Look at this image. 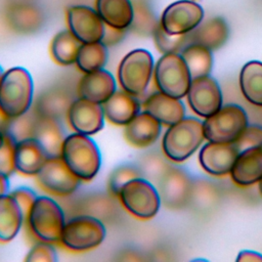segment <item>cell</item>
I'll use <instances>...</instances> for the list:
<instances>
[{
  "label": "cell",
  "instance_id": "45",
  "mask_svg": "<svg viewBox=\"0 0 262 262\" xmlns=\"http://www.w3.org/2000/svg\"><path fill=\"white\" fill-rule=\"evenodd\" d=\"M236 261H239V262H262V255H260L257 252H253V251H242L238 254Z\"/></svg>",
  "mask_w": 262,
  "mask_h": 262
},
{
  "label": "cell",
  "instance_id": "19",
  "mask_svg": "<svg viewBox=\"0 0 262 262\" xmlns=\"http://www.w3.org/2000/svg\"><path fill=\"white\" fill-rule=\"evenodd\" d=\"M116 91V80L104 69L84 74L79 80L76 90L78 97L99 104H103Z\"/></svg>",
  "mask_w": 262,
  "mask_h": 262
},
{
  "label": "cell",
  "instance_id": "14",
  "mask_svg": "<svg viewBox=\"0 0 262 262\" xmlns=\"http://www.w3.org/2000/svg\"><path fill=\"white\" fill-rule=\"evenodd\" d=\"M186 96L190 108L203 118L212 116L222 106L220 87L209 76L191 79Z\"/></svg>",
  "mask_w": 262,
  "mask_h": 262
},
{
  "label": "cell",
  "instance_id": "37",
  "mask_svg": "<svg viewBox=\"0 0 262 262\" xmlns=\"http://www.w3.org/2000/svg\"><path fill=\"white\" fill-rule=\"evenodd\" d=\"M35 120L36 115L33 111H29L25 115L17 118L10 119L4 134L9 135L15 142L28 137H32Z\"/></svg>",
  "mask_w": 262,
  "mask_h": 262
},
{
  "label": "cell",
  "instance_id": "47",
  "mask_svg": "<svg viewBox=\"0 0 262 262\" xmlns=\"http://www.w3.org/2000/svg\"><path fill=\"white\" fill-rule=\"evenodd\" d=\"M10 119L3 113V111L0 108V130L4 133L7 129V126L9 124Z\"/></svg>",
  "mask_w": 262,
  "mask_h": 262
},
{
  "label": "cell",
  "instance_id": "42",
  "mask_svg": "<svg viewBox=\"0 0 262 262\" xmlns=\"http://www.w3.org/2000/svg\"><path fill=\"white\" fill-rule=\"evenodd\" d=\"M216 191L214 187L208 183L200 182L195 186L192 185V191H191V200H194V203L201 207L210 206L211 203H214L216 199Z\"/></svg>",
  "mask_w": 262,
  "mask_h": 262
},
{
  "label": "cell",
  "instance_id": "35",
  "mask_svg": "<svg viewBox=\"0 0 262 262\" xmlns=\"http://www.w3.org/2000/svg\"><path fill=\"white\" fill-rule=\"evenodd\" d=\"M152 37L155 45L158 50L165 53H178L181 52L188 45V35H169L164 31L160 23L156 26Z\"/></svg>",
  "mask_w": 262,
  "mask_h": 262
},
{
  "label": "cell",
  "instance_id": "9",
  "mask_svg": "<svg viewBox=\"0 0 262 262\" xmlns=\"http://www.w3.org/2000/svg\"><path fill=\"white\" fill-rule=\"evenodd\" d=\"M248 126V117L237 104L221 106L203 122L205 139L211 142L230 143L235 141Z\"/></svg>",
  "mask_w": 262,
  "mask_h": 262
},
{
  "label": "cell",
  "instance_id": "50",
  "mask_svg": "<svg viewBox=\"0 0 262 262\" xmlns=\"http://www.w3.org/2000/svg\"><path fill=\"white\" fill-rule=\"evenodd\" d=\"M3 74H4V72H3V70H2V68H1V66H0V81H1V79H2Z\"/></svg>",
  "mask_w": 262,
  "mask_h": 262
},
{
  "label": "cell",
  "instance_id": "7",
  "mask_svg": "<svg viewBox=\"0 0 262 262\" xmlns=\"http://www.w3.org/2000/svg\"><path fill=\"white\" fill-rule=\"evenodd\" d=\"M154 67L149 51L137 48L128 52L118 67V81L122 90L134 96L142 94L154 75Z\"/></svg>",
  "mask_w": 262,
  "mask_h": 262
},
{
  "label": "cell",
  "instance_id": "11",
  "mask_svg": "<svg viewBox=\"0 0 262 262\" xmlns=\"http://www.w3.org/2000/svg\"><path fill=\"white\" fill-rule=\"evenodd\" d=\"M156 183L161 204L166 208L178 210L190 202L192 182L182 169L169 165Z\"/></svg>",
  "mask_w": 262,
  "mask_h": 262
},
{
  "label": "cell",
  "instance_id": "8",
  "mask_svg": "<svg viewBox=\"0 0 262 262\" xmlns=\"http://www.w3.org/2000/svg\"><path fill=\"white\" fill-rule=\"evenodd\" d=\"M154 80L159 91L181 99L188 92L191 77L180 54L165 53L154 67Z\"/></svg>",
  "mask_w": 262,
  "mask_h": 262
},
{
  "label": "cell",
  "instance_id": "10",
  "mask_svg": "<svg viewBox=\"0 0 262 262\" xmlns=\"http://www.w3.org/2000/svg\"><path fill=\"white\" fill-rule=\"evenodd\" d=\"M36 181L43 190L57 198L71 196L81 183L60 157L48 158L37 173Z\"/></svg>",
  "mask_w": 262,
  "mask_h": 262
},
{
  "label": "cell",
  "instance_id": "38",
  "mask_svg": "<svg viewBox=\"0 0 262 262\" xmlns=\"http://www.w3.org/2000/svg\"><path fill=\"white\" fill-rule=\"evenodd\" d=\"M169 165L159 156L155 154L145 155L139 161L137 168L140 172L141 177L151 181L157 182L163 172L167 169Z\"/></svg>",
  "mask_w": 262,
  "mask_h": 262
},
{
  "label": "cell",
  "instance_id": "17",
  "mask_svg": "<svg viewBox=\"0 0 262 262\" xmlns=\"http://www.w3.org/2000/svg\"><path fill=\"white\" fill-rule=\"evenodd\" d=\"M7 27L16 34L31 35L37 33L45 23V15L41 8L29 2H13L4 13Z\"/></svg>",
  "mask_w": 262,
  "mask_h": 262
},
{
  "label": "cell",
  "instance_id": "27",
  "mask_svg": "<svg viewBox=\"0 0 262 262\" xmlns=\"http://www.w3.org/2000/svg\"><path fill=\"white\" fill-rule=\"evenodd\" d=\"M66 136L60 121L36 116L32 137L42 145L48 158L60 157Z\"/></svg>",
  "mask_w": 262,
  "mask_h": 262
},
{
  "label": "cell",
  "instance_id": "3",
  "mask_svg": "<svg viewBox=\"0 0 262 262\" xmlns=\"http://www.w3.org/2000/svg\"><path fill=\"white\" fill-rule=\"evenodd\" d=\"M25 220L36 238L51 244L59 243L67 221L62 207L45 195L36 199Z\"/></svg>",
  "mask_w": 262,
  "mask_h": 262
},
{
  "label": "cell",
  "instance_id": "34",
  "mask_svg": "<svg viewBox=\"0 0 262 262\" xmlns=\"http://www.w3.org/2000/svg\"><path fill=\"white\" fill-rule=\"evenodd\" d=\"M133 4V19L128 28L132 33L139 36H149L158 25L149 8L139 0H131Z\"/></svg>",
  "mask_w": 262,
  "mask_h": 262
},
{
  "label": "cell",
  "instance_id": "1",
  "mask_svg": "<svg viewBox=\"0 0 262 262\" xmlns=\"http://www.w3.org/2000/svg\"><path fill=\"white\" fill-rule=\"evenodd\" d=\"M34 102V82L28 70L14 67L4 72L0 81V108L9 118L28 113Z\"/></svg>",
  "mask_w": 262,
  "mask_h": 262
},
{
  "label": "cell",
  "instance_id": "43",
  "mask_svg": "<svg viewBox=\"0 0 262 262\" xmlns=\"http://www.w3.org/2000/svg\"><path fill=\"white\" fill-rule=\"evenodd\" d=\"M9 194L19 205V207L25 215V219H26V216H27L30 208L32 207V205L34 204L36 199L38 198L37 193L30 187L18 186L16 188H14L13 190L9 191Z\"/></svg>",
  "mask_w": 262,
  "mask_h": 262
},
{
  "label": "cell",
  "instance_id": "13",
  "mask_svg": "<svg viewBox=\"0 0 262 262\" xmlns=\"http://www.w3.org/2000/svg\"><path fill=\"white\" fill-rule=\"evenodd\" d=\"M67 23L70 32L81 43H92L101 40L104 23L95 8L85 5L70 6L67 10Z\"/></svg>",
  "mask_w": 262,
  "mask_h": 262
},
{
  "label": "cell",
  "instance_id": "32",
  "mask_svg": "<svg viewBox=\"0 0 262 262\" xmlns=\"http://www.w3.org/2000/svg\"><path fill=\"white\" fill-rule=\"evenodd\" d=\"M211 52L210 49L199 44H189L180 52L191 79L209 76L213 66Z\"/></svg>",
  "mask_w": 262,
  "mask_h": 262
},
{
  "label": "cell",
  "instance_id": "21",
  "mask_svg": "<svg viewBox=\"0 0 262 262\" xmlns=\"http://www.w3.org/2000/svg\"><path fill=\"white\" fill-rule=\"evenodd\" d=\"M72 92L62 87L44 90L33 102V112L38 117L51 118L60 121L67 118L70 105L74 101Z\"/></svg>",
  "mask_w": 262,
  "mask_h": 262
},
{
  "label": "cell",
  "instance_id": "2",
  "mask_svg": "<svg viewBox=\"0 0 262 262\" xmlns=\"http://www.w3.org/2000/svg\"><path fill=\"white\" fill-rule=\"evenodd\" d=\"M60 158L81 181L92 180L101 166V155L96 142L89 135L77 132L66 136Z\"/></svg>",
  "mask_w": 262,
  "mask_h": 262
},
{
  "label": "cell",
  "instance_id": "28",
  "mask_svg": "<svg viewBox=\"0 0 262 262\" xmlns=\"http://www.w3.org/2000/svg\"><path fill=\"white\" fill-rule=\"evenodd\" d=\"M95 10L105 25L128 30L133 19L131 0H95Z\"/></svg>",
  "mask_w": 262,
  "mask_h": 262
},
{
  "label": "cell",
  "instance_id": "44",
  "mask_svg": "<svg viewBox=\"0 0 262 262\" xmlns=\"http://www.w3.org/2000/svg\"><path fill=\"white\" fill-rule=\"evenodd\" d=\"M127 31L128 30L117 29L104 24V31H103V35L100 42L104 44L106 47L114 46L120 43L125 38Z\"/></svg>",
  "mask_w": 262,
  "mask_h": 262
},
{
  "label": "cell",
  "instance_id": "23",
  "mask_svg": "<svg viewBox=\"0 0 262 262\" xmlns=\"http://www.w3.org/2000/svg\"><path fill=\"white\" fill-rule=\"evenodd\" d=\"M47 159L46 151L33 137L21 139L15 143V170L23 175L36 176Z\"/></svg>",
  "mask_w": 262,
  "mask_h": 262
},
{
  "label": "cell",
  "instance_id": "31",
  "mask_svg": "<svg viewBox=\"0 0 262 262\" xmlns=\"http://www.w3.org/2000/svg\"><path fill=\"white\" fill-rule=\"evenodd\" d=\"M239 86L248 101L262 106V62L253 60L243 67L239 74Z\"/></svg>",
  "mask_w": 262,
  "mask_h": 262
},
{
  "label": "cell",
  "instance_id": "4",
  "mask_svg": "<svg viewBox=\"0 0 262 262\" xmlns=\"http://www.w3.org/2000/svg\"><path fill=\"white\" fill-rule=\"evenodd\" d=\"M106 235L104 223L92 216H71L62 229L59 245L74 253H84L96 249Z\"/></svg>",
  "mask_w": 262,
  "mask_h": 262
},
{
  "label": "cell",
  "instance_id": "40",
  "mask_svg": "<svg viewBox=\"0 0 262 262\" xmlns=\"http://www.w3.org/2000/svg\"><path fill=\"white\" fill-rule=\"evenodd\" d=\"M26 262H56L57 254L51 243L39 241L27 253Z\"/></svg>",
  "mask_w": 262,
  "mask_h": 262
},
{
  "label": "cell",
  "instance_id": "5",
  "mask_svg": "<svg viewBox=\"0 0 262 262\" xmlns=\"http://www.w3.org/2000/svg\"><path fill=\"white\" fill-rule=\"evenodd\" d=\"M205 139L203 123L194 118H183L169 126L163 140L165 156L176 163L188 159Z\"/></svg>",
  "mask_w": 262,
  "mask_h": 262
},
{
  "label": "cell",
  "instance_id": "41",
  "mask_svg": "<svg viewBox=\"0 0 262 262\" xmlns=\"http://www.w3.org/2000/svg\"><path fill=\"white\" fill-rule=\"evenodd\" d=\"M232 143L238 152L252 147L262 146V127L247 126L238 138Z\"/></svg>",
  "mask_w": 262,
  "mask_h": 262
},
{
  "label": "cell",
  "instance_id": "18",
  "mask_svg": "<svg viewBox=\"0 0 262 262\" xmlns=\"http://www.w3.org/2000/svg\"><path fill=\"white\" fill-rule=\"evenodd\" d=\"M238 154L232 142L209 141L201 149L199 160L206 172L215 176H223L230 173Z\"/></svg>",
  "mask_w": 262,
  "mask_h": 262
},
{
  "label": "cell",
  "instance_id": "22",
  "mask_svg": "<svg viewBox=\"0 0 262 262\" xmlns=\"http://www.w3.org/2000/svg\"><path fill=\"white\" fill-rule=\"evenodd\" d=\"M143 111L151 115L162 125L172 126L184 118L185 108L180 99L161 91L150 94L142 103Z\"/></svg>",
  "mask_w": 262,
  "mask_h": 262
},
{
  "label": "cell",
  "instance_id": "30",
  "mask_svg": "<svg viewBox=\"0 0 262 262\" xmlns=\"http://www.w3.org/2000/svg\"><path fill=\"white\" fill-rule=\"evenodd\" d=\"M81 44L70 30L60 31L54 35L50 42L49 51L51 58L58 66H72L76 63Z\"/></svg>",
  "mask_w": 262,
  "mask_h": 262
},
{
  "label": "cell",
  "instance_id": "24",
  "mask_svg": "<svg viewBox=\"0 0 262 262\" xmlns=\"http://www.w3.org/2000/svg\"><path fill=\"white\" fill-rule=\"evenodd\" d=\"M188 35V45L199 44L211 51L219 49L227 41L229 29L226 21L220 16H214L201 21Z\"/></svg>",
  "mask_w": 262,
  "mask_h": 262
},
{
  "label": "cell",
  "instance_id": "15",
  "mask_svg": "<svg viewBox=\"0 0 262 262\" xmlns=\"http://www.w3.org/2000/svg\"><path fill=\"white\" fill-rule=\"evenodd\" d=\"M104 118L102 104L81 97L74 99L67 114L70 127L77 133L89 136L103 128Z\"/></svg>",
  "mask_w": 262,
  "mask_h": 262
},
{
  "label": "cell",
  "instance_id": "16",
  "mask_svg": "<svg viewBox=\"0 0 262 262\" xmlns=\"http://www.w3.org/2000/svg\"><path fill=\"white\" fill-rule=\"evenodd\" d=\"M117 198L108 192H91L73 200L67 206L71 216L87 215L101 220L103 223L115 220L120 213Z\"/></svg>",
  "mask_w": 262,
  "mask_h": 262
},
{
  "label": "cell",
  "instance_id": "39",
  "mask_svg": "<svg viewBox=\"0 0 262 262\" xmlns=\"http://www.w3.org/2000/svg\"><path fill=\"white\" fill-rule=\"evenodd\" d=\"M15 141L7 134H4V139L0 145V174L10 177L15 170L14 149Z\"/></svg>",
  "mask_w": 262,
  "mask_h": 262
},
{
  "label": "cell",
  "instance_id": "29",
  "mask_svg": "<svg viewBox=\"0 0 262 262\" xmlns=\"http://www.w3.org/2000/svg\"><path fill=\"white\" fill-rule=\"evenodd\" d=\"M25 215L16 201L8 193L0 196V243L12 241L20 230Z\"/></svg>",
  "mask_w": 262,
  "mask_h": 262
},
{
  "label": "cell",
  "instance_id": "46",
  "mask_svg": "<svg viewBox=\"0 0 262 262\" xmlns=\"http://www.w3.org/2000/svg\"><path fill=\"white\" fill-rule=\"evenodd\" d=\"M9 192V177L0 174V196Z\"/></svg>",
  "mask_w": 262,
  "mask_h": 262
},
{
  "label": "cell",
  "instance_id": "25",
  "mask_svg": "<svg viewBox=\"0 0 262 262\" xmlns=\"http://www.w3.org/2000/svg\"><path fill=\"white\" fill-rule=\"evenodd\" d=\"M140 103L136 96L117 90L103 104L105 119L117 126H125L140 112Z\"/></svg>",
  "mask_w": 262,
  "mask_h": 262
},
{
  "label": "cell",
  "instance_id": "36",
  "mask_svg": "<svg viewBox=\"0 0 262 262\" xmlns=\"http://www.w3.org/2000/svg\"><path fill=\"white\" fill-rule=\"evenodd\" d=\"M140 172L135 165L123 164L112 171L107 179V192L118 199L121 188L130 180L140 177Z\"/></svg>",
  "mask_w": 262,
  "mask_h": 262
},
{
  "label": "cell",
  "instance_id": "49",
  "mask_svg": "<svg viewBox=\"0 0 262 262\" xmlns=\"http://www.w3.org/2000/svg\"><path fill=\"white\" fill-rule=\"evenodd\" d=\"M259 190H260V193L262 194V178L259 180Z\"/></svg>",
  "mask_w": 262,
  "mask_h": 262
},
{
  "label": "cell",
  "instance_id": "20",
  "mask_svg": "<svg viewBox=\"0 0 262 262\" xmlns=\"http://www.w3.org/2000/svg\"><path fill=\"white\" fill-rule=\"evenodd\" d=\"M161 123L147 112H139L124 127V137L133 147L144 148L154 144L161 134Z\"/></svg>",
  "mask_w": 262,
  "mask_h": 262
},
{
  "label": "cell",
  "instance_id": "12",
  "mask_svg": "<svg viewBox=\"0 0 262 262\" xmlns=\"http://www.w3.org/2000/svg\"><path fill=\"white\" fill-rule=\"evenodd\" d=\"M203 17L204 10L198 3L190 0H180L165 8L160 25L169 35H183L196 28Z\"/></svg>",
  "mask_w": 262,
  "mask_h": 262
},
{
  "label": "cell",
  "instance_id": "26",
  "mask_svg": "<svg viewBox=\"0 0 262 262\" xmlns=\"http://www.w3.org/2000/svg\"><path fill=\"white\" fill-rule=\"evenodd\" d=\"M232 180L241 186H249L262 178V146L238 154L230 171Z\"/></svg>",
  "mask_w": 262,
  "mask_h": 262
},
{
  "label": "cell",
  "instance_id": "48",
  "mask_svg": "<svg viewBox=\"0 0 262 262\" xmlns=\"http://www.w3.org/2000/svg\"><path fill=\"white\" fill-rule=\"evenodd\" d=\"M3 139H4V133L0 130V145H1L2 142H3Z\"/></svg>",
  "mask_w": 262,
  "mask_h": 262
},
{
  "label": "cell",
  "instance_id": "33",
  "mask_svg": "<svg viewBox=\"0 0 262 262\" xmlns=\"http://www.w3.org/2000/svg\"><path fill=\"white\" fill-rule=\"evenodd\" d=\"M107 60V47L100 41L82 43L77 55L78 69L86 74L103 69Z\"/></svg>",
  "mask_w": 262,
  "mask_h": 262
},
{
  "label": "cell",
  "instance_id": "6",
  "mask_svg": "<svg viewBox=\"0 0 262 262\" xmlns=\"http://www.w3.org/2000/svg\"><path fill=\"white\" fill-rule=\"evenodd\" d=\"M118 200L128 213L140 220L154 218L161 206L157 187L141 176L127 182L119 191Z\"/></svg>",
  "mask_w": 262,
  "mask_h": 262
}]
</instances>
